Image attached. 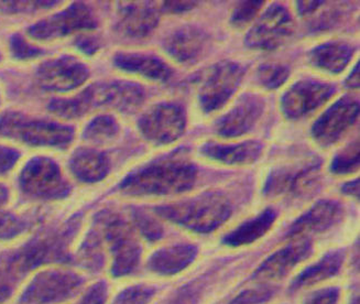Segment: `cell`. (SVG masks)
Returning <instances> with one entry per match:
<instances>
[{
	"mask_svg": "<svg viewBox=\"0 0 360 304\" xmlns=\"http://www.w3.org/2000/svg\"><path fill=\"white\" fill-rule=\"evenodd\" d=\"M58 4V1H0V11L8 15L38 13Z\"/></svg>",
	"mask_w": 360,
	"mask_h": 304,
	"instance_id": "f35d334b",
	"label": "cell"
},
{
	"mask_svg": "<svg viewBox=\"0 0 360 304\" xmlns=\"http://www.w3.org/2000/svg\"><path fill=\"white\" fill-rule=\"evenodd\" d=\"M221 268H213L210 272H204L192 281L179 288L167 304H200L207 297L214 286L217 284L221 277Z\"/></svg>",
	"mask_w": 360,
	"mask_h": 304,
	"instance_id": "f546056e",
	"label": "cell"
},
{
	"mask_svg": "<svg viewBox=\"0 0 360 304\" xmlns=\"http://www.w3.org/2000/svg\"><path fill=\"white\" fill-rule=\"evenodd\" d=\"M11 49L13 56L18 60H29L38 58L42 54V51L32 44H29L25 38L19 34H13L11 40Z\"/></svg>",
	"mask_w": 360,
	"mask_h": 304,
	"instance_id": "60d3db41",
	"label": "cell"
},
{
	"mask_svg": "<svg viewBox=\"0 0 360 304\" xmlns=\"http://www.w3.org/2000/svg\"><path fill=\"white\" fill-rule=\"evenodd\" d=\"M278 213L274 208H266L264 212L240 224L231 233L224 236L221 243L225 246H248L250 243L259 241L271 229L277 221Z\"/></svg>",
	"mask_w": 360,
	"mask_h": 304,
	"instance_id": "4316f807",
	"label": "cell"
},
{
	"mask_svg": "<svg viewBox=\"0 0 360 304\" xmlns=\"http://www.w3.org/2000/svg\"><path fill=\"white\" fill-rule=\"evenodd\" d=\"M117 29L124 37L143 39L157 29L160 21L159 9L149 3L120 4Z\"/></svg>",
	"mask_w": 360,
	"mask_h": 304,
	"instance_id": "44dd1931",
	"label": "cell"
},
{
	"mask_svg": "<svg viewBox=\"0 0 360 304\" xmlns=\"http://www.w3.org/2000/svg\"><path fill=\"white\" fill-rule=\"evenodd\" d=\"M155 213L193 233L211 234L229 221L233 206L223 193L207 191L188 200L157 206Z\"/></svg>",
	"mask_w": 360,
	"mask_h": 304,
	"instance_id": "277c9868",
	"label": "cell"
},
{
	"mask_svg": "<svg viewBox=\"0 0 360 304\" xmlns=\"http://www.w3.org/2000/svg\"><path fill=\"white\" fill-rule=\"evenodd\" d=\"M20 279L0 265V304L7 303L15 294Z\"/></svg>",
	"mask_w": 360,
	"mask_h": 304,
	"instance_id": "ab89813d",
	"label": "cell"
},
{
	"mask_svg": "<svg viewBox=\"0 0 360 304\" xmlns=\"http://www.w3.org/2000/svg\"><path fill=\"white\" fill-rule=\"evenodd\" d=\"M72 173L84 183H96L104 180L110 173V160L103 152L95 149L77 150L70 161Z\"/></svg>",
	"mask_w": 360,
	"mask_h": 304,
	"instance_id": "83f0119b",
	"label": "cell"
},
{
	"mask_svg": "<svg viewBox=\"0 0 360 304\" xmlns=\"http://www.w3.org/2000/svg\"><path fill=\"white\" fill-rule=\"evenodd\" d=\"M345 259L346 253L344 249H335L325 253L320 260H317L297 274V278L290 284V293H297L301 290L338 276L344 266Z\"/></svg>",
	"mask_w": 360,
	"mask_h": 304,
	"instance_id": "d4e9b609",
	"label": "cell"
},
{
	"mask_svg": "<svg viewBox=\"0 0 360 304\" xmlns=\"http://www.w3.org/2000/svg\"><path fill=\"white\" fill-rule=\"evenodd\" d=\"M73 261L89 274H99L106 265L105 243L95 226L86 234L73 256Z\"/></svg>",
	"mask_w": 360,
	"mask_h": 304,
	"instance_id": "f1b7e54d",
	"label": "cell"
},
{
	"mask_svg": "<svg viewBox=\"0 0 360 304\" xmlns=\"http://www.w3.org/2000/svg\"><path fill=\"white\" fill-rule=\"evenodd\" d=\"M244 66L221 61L208 70L198 87V103L205 113L217 112L236 94L244 79Z\"/></svg>",
	"mask_w": 360,
	"mask_h": 304,
	"instance_id": "8fae6325",
	"label": "cell"
},
{
	"mask_svg": "<svg viewBox=\"0 0 360 304\" xmlns=\"http://www.w3.org/2000/svg\"><path fill=\"white\" fill-rule=\"evenodd\" d=\"M346 85L349 89H359V63L356 64L353 72L348 76L347 80H346Z\"/></svg>",
	"mask_w": 360,
	"mask_h": 304,
	"instance_id": "681fc988",
	"label": "cell"
},
{
	"mask_svg": "<svg viewBox=\"0 0 360 304\" xmlns=\"http://www.w3.org/2000/svg\"><path fill=\"white\" fill-rule=\"evenodd\" d=\"M21 191L33 200H62L69 196L71 186L61 169L49 158H33L19 175Z\"/></svg>",
	"mask_w": 360,
	"mask_h": 304,
	"instance_id": "9c48e42d",
	"label": "cell"
},
{
	"mask_svg": "<svg viewBox=\"0 0 360 304\" xmlns=\"http://www.w3.org/2000/svg\"><path fill=\"white\" fill-rule=\"evenodd\" d=\"M8 198H9V193H8L7 189L0 184V208L7 204Z\"/></svg>",
	"mask_w": 360,
	"mask_h": 304,
	"instance_id": "f907efd6",
	"label": "cell"
},
{
	"mask_svg": "<svg viewBox=\"0 0 360 304\" xmlns=\"http://www.w3.org/2000/svg\"><path fill=\"white\" fill-rule=\"evenodd\" d=\"M85 278L69 269L38 272L25 288L18 304H61L73 299L85 286Z\"/></svg>",
	"mask_w": 360,
	"mask_h": 304,
	"instance_id": "52a82bcc",
	"label": "cell"
},
{
	"mask_svg": "<svg viewBox=\"0 0 360 304\" xmlns=\"http://www.w3.org/2000/svg\"><path fill=\"white\" fill-rule=\"evenodd\" d=\"M313 253L312 241L299 239L270 255L251 274V281H271L288 276Z\"/></svg>",
	"mask_w": 360,
	"mask_h": 304,
	"instance_id": "ac0fdd59",
	"label": "cell"
},
{
	"mask_svg": "<svg viewBox=\"0 0 360 304\" xmlns=\"http://www.w3.org/2000/svg\"><path fill=\"white\" fill-rule=\"evenodd\" d=\"M295 32V21L283 6L268 8L247 33L245 44L251 50L272 51L287 44Z\"/></svg>",
	"mask_w": 360,
	"mask_h": 304,
	"instance_id": "7c38bea8",
	"label": "cell"
},
{
	"mask_svg": "<svg viewBox=\"0 0 360 304\" xmlns=\"http://www.w3.org/2000/svg\"><path fill=\"white\" fill-rule=\"evenodd\" d=\"M131 217L136 229L146 241L155 243L162 239L165 234L162 226L155 217L146 213L145 210H132Z\"/></svg>",
	"mask_w": 360,
	"mask_h": 304,
	"instance_id": "836d02e7",
	"label": "cell"
},
{
	"mask_svg": "<svg viewBox=\"0 0 360 304\" xmlns=\"http://www.w3.org/2000/svg\"><path fill=\"white\" fill-rule=\"evenodd\" d=\"M198 180L193 163L181 156L161 158L128 175L120 185L132 198L165 196L191 190Z\"/></svg>",
	"mask_w": 360,
	"mask_h": 304,
	"instance_id": "6da1fadb",
	"label": "cell"
},
{
	"mask_svg": "<svg viewBox=\"0 0 360 304\" xmlns=\"http://www.w3.org/2000/svg\"><path fill=\"white\" fill-rule=\"evenodd\" d=\"M198 248L192 243H176L158 249L148 259L149 272L171 277L184 272L198 258Z\"/></svg>",
	"mask_w": 360,
	"mask_h": 304,
	"instance_id": "603a6c76",
	"label": "cell"
},
{
	"mask_svg": "<svg viewBox=\"0 0 360 304\" xmlns=\"http://www.w3.org/2000/svg\"><path fill=\"white\" fill-rule=\"evenodd\" d=\"M211 44L210 36L203 29L195 25H182L165 38L163 48L175 62L190 66L205 58Z\"/></svg>",
	"mask_w": 360,
	"mask_h": 304,
	"instance_id": "e0dca14e",
	"label": "cell"
},
{
	"mask_svg": "<svg viewBox=\"0 0 360 304\" xmlns=\"http://www.w3.org/2000/svg\"><path fill=\"white\" fill-rule=\"evenodd\" d=\"M279 292L277 286H262L244 290L231 299L229 304H266Z\"/></svg>",
	"mask_w": 360,
	"mask_h": 304,
	"instance_id": "8d00e7d4",
	"label": "cell"
},
{
	"mask_svg": "<svg viewBox=\"0 0 360 304\" xmlns=\"http://www.w3.org/2000/svg\"><path fill=\"white\" fill-rule=\"evenodd\" d=\"M0 136L31 147H69L74 139L71 127L46 120H32L17 113H8L0 120Z\"/></svg>",
	"mask_w": 360,
	"mask_h": 304,
	"instance_id": "8992f818",
	"label": "cell"
},
{
	"mask_svg": "<svg viewBox=\"0 0 360 304\" xmlns=\"http://www.w3.org/2000/svg\"><path fill=\"white\" fill-rule=\"evenodd\" d=\"M19 157L20 153L13 148L0 146V175L11 172L18 163Z\"/></svg>",
	"mask_w": 360,
	"mask_h": 304,
	"instance_id": "ee69618b",
	"label": "cell"
},
{
	"mask_svg": "<svg viewBox=\"0 0 360 304\" xmlns=\"http://www.w3.org/2000/svg\"><path fill=\"white\" fill-rule=\"evenodd\" d=\"M330 172L346 175L359 169V140H355L335 156L330 163Z\"/></svg>",
	"mask_w": 360,
	"mask_h": 304,
	"instance_id": "1f68e13d",
	"label": "cell"
},
{
	"mask_svg": "<svg viewBox=\"0 0 360 304\" xmlns=\"http://www.w3.org/2000/svg\"><path fill=\"white\" fill-rule=\"evenodd\" d=\"M355 48L344 41H330L315 46L309 53L313 68L330 74H340L352 61Z\"/></svg>",
	"mask_w": 360,
	"mask_h": 304,
	"instance_id": "484cf974",
	"label": "cell"
},
{
	"mask_svg": "<svg viewBox=\"0 0 360 304\" xmlns=\"http://www.w3.org/2000/svg\"><path fill=\"white\" fill-rule=\"evenodd\" d=\"M108 298V286L105 281H98L89 286L77 304H105Z\"/></svg>",
	"mask_w": 360,
	"mask_h": 304,
	"instance_id": "b9f144b4",
	"label": "cell"
},
{
	"mask_svg": "<svg viewBox=\"0 0 360 304\" xmlns=\"http://www.w3.org/2000/svg\"><path fill=\"white\" fill-rule=\"evenodd\" d=\"M321 167L322 161L312 157L276 167L266 177L262 193L269 198L307 196L320 183Z\"/></svg>",
	"mask_w": 360,
	"mask_h": 304,
	"instance_id": "ba28073f",
	"label": "cell"
},
{
	"mask_svg": "<svg viewBox=\"0 0 360 304\" xmlns=\"http://www.w3.org/2000/svg\"><path fill=\"white\" fill-rule=\"evenodd\" d=\"M340 190L345 196H352V198L358 200L359 198V179H355V180L345 183L340 188Z\"/></svg>",
	"mask_w": 360,
	"mask_h": 304,
	"instance_id": "c3c4849f",
	"label": "cell"
},
{
	"mask_svg": "<svg viewBox=\"0 0 360 304\" xmlns=\"http://www.w3.org/2000/svg\"><path fill=\"white\" fill-rule=\"evenodd\" d=\"M120 132V125L110 115H99L91 120L84 129L83 137L94 145H104L112 141Z\"/></svg>",
	"mask_w": 360,
	"mask_h": 304,
	"instance_id": "4dcf8cb0",
	"label": "cell"
},
{
	"mask_svg": "<svg viewBox=\"0 0 360 304\" xmlns=\"http://www.w3.org/2000/svg\"><path fill=\"white\" fill-rule=\"evenodd\" d=\"M94 226L112 255L110 274L114 278L135 274L141 262L142 248L134 227L112 212L99 213Z\"/></svg>",
	"mask_w": 360,
	"mask_h": 304,
	"instance_id": "5b68a950",
	"label": "cell"
},
{
	"mask_svg": "<svg viewBox=\"0 0 360 304\" xmlns=\"http://www.w3.org/2000/svg\"><path fill=\"white\" fill-rule=\"evenodd\" d=\"M146 93L138 84L112 81L95 84L71 99H54L50 112L63 120H77L97 108L112 109L122 114L137 112L145 103Z\"/></svg>",
	"mask_w": 360,
	"mask_h": 304,
	"instance_id": "7a4b0ae2",
	"label": "cell"
},
{
	"mask_svg": "<svg viewBox=\"0 0 360 304\" xmlns=\"http://www.w3.org/2000/svg\"><path fill=\"white\" fill-rule=\"evenodd\" d=\"M200 153L207 159L226 165H250L257 163L264 155V145L258 140L219 144L205 142L200 147Z\"/></svg>",
	"mask_w": 360,
	"mask_h": 304,
	"instance_id": "7402d4cb",
	"label": "cell"
},
{
	"mask_svg": "<svg viewBox=\"0 0 360 304\" xmlns=\"http://www.w3.org/2000/svg\"><path fill=\"white\" fill-rule=\"evenodd\" d=\"M94 13L84 4H73L65 11L40 20L27 30L33 40L52 41L65 38L74 33L94 30L97 28Z\"/></svg>",
	"mask_w": 360,
	"mask_h": 304,
	"instance_id": "4fadbf2b",
	"label": "cell"
},
{
	"mask_svg": "<svg viewBox=\"0 0 360 304\" xmlns=\"http://www.w3.org/2000/svg\"><path fill=\"white\" fill-rule=\"evenodd\" d=\"M77 46L85 54H94L99 50V42L93 37H82L77 41Z\"/></svg>",
	"mask_w": 360,
	"mask_h": 304,
	"instance_id": "7dc6e473",
	"label": "cell"
},
{
	"mask_svg": "<svg viewBox=\"0 0 360 304\" xmlns=\"http://www.w3.org/2000/svg\"><path fill=\"white\" fill-rule=\"evenodd\" d=\"M345 210L338 201L323 200L297 218L287 232V239H295L309 234L330 231L342 222Z\"/></svg>",
	"mask_w": 360,
	"mask_h": 304,
	"instance_id": "ffe728a7",
	"label": "cell"
},
{
	"mask_svg": "<svg viewBox=\"0 0 360 304\" xmlns=\"http://www.w3.org/2000/svg\"><path fill=\"white\" fill-rule=\"evenodd\" d=\"M158 289L148 284H134L117 294L112 304H149Z\"/></svg>",
	"mask_w": 360,
	"mask_h": 304,
	"instance_id": "e575fe53",
	"label": "cell"
},
{
	"mask_svg": "<svg viewBox=\"0 0 360 304\" xmlns=\"http://www.w3.org/2000/svg\"><path fill=\"white\" fill-rule=\"evenodd\" d=\"M290 69L279 63L262 64L257 71V80L264 89L274 91L288 81Z\"/></svg>",
	"mask_w": 360,
	"mask_h": 304,
	"instance_id": "d6a6232c",
	"label": "cell"
},
{
	"mask_svg": "<svg viewBox=\"0 0 360 304\" xmlns=\"http://www.w3.org/2000/svg\"><path fill=\"white\" fill-rule=\"evenodd\" d=\"M349 304H359V296L357 293L354 294L353 298L350 300Z\"/></svg>",
	"mask_w": 360,
	"mask_h": 304,
	"instance_id": "816d5d0a",
	"label": "cell"
},
{
	"mask_svg": "<svg viewBox=\"0 0 360 304\" xmlns=\"http://www.w3.org/2000/svg\"><path fill=\"white\" fill-rule=\"evenodd\" d=\"M77 231V224L71 222L56 231L41 234L17 251L5 255L0 265L21 280L41 267L69 264L73 261L70 246Z\"/></svg>",
	"mask_w": 360,
	"mask_h": 304,
	"instance_id": "3957f363",
	"label": "cell"
},
{
	"mask_svg": "<svg viewBox=\"0 0 360 304\" xmlns=\"http://www.w3.org/2000/svg\"><path fill=\"white\" fill-rule=\"evenodd\" d=\"M340 298V288L328 286V288L317 290L312 294H309L303 304H338Z\"/></svg>",
	"mask_w": 360,
	"mask_h": 304,
	"instance_id": "7bdbcfd3",
	"label": "cell"
},
{
	"mask_svg": "<svg viewBox=\"0 0 360 304\" xmlns=\"http://www.w3.org/2000/svg\"><path fill=\"white\" fill-rule=\"evenodd\" d=\"M186 109L176 103H160L150 107L138 120L142 137L155 146H167L180 139L186 132Z\"/></svg>",
	"mask_w": 360,
	"mask_h": 304,
	"instance_id": "30bf717a",
	"label": "cell"
},
{
	"mask_svg": "<svg viewBox=\"0 0 360 304\" xmlns=\"http://www.w3.org/2000/svg\"><path fill=\"white\" fill-rule=\"evenodd\" d=\"M266 110V101L257 94H246L215 125L216 134L223 138H237L248 134Z\"/></svg>",
	"mask_w": 360,
	"mask_h": 304,
	"instance_id": "d6986e66",
	"label": "cell"
},
{
	"mask_svg": "<svg viewBox=\"0 0 360 304\" xmlns=\"http://www.w3.org/2000/svg\"><path fill=\"white\" fill-rule=\"evenodd\" d=\"M196 6V1H165L161 3L160 9L167 13H181L192 11Z\"/></svg>",
	"mask_w": 360,
	"mask_h": 304,
	"instance_id": "f6af8a7d",
	"label": "cell"
},
{
	"mask_svg": "<svg viewBox=\"0 0 360 304\" xmlns=\"http://www.w3.org/2000/svg\"><path fill=\"white\" fill-rule=\"evenodd\" d=\"M324 4L325 1H297L295 7L300 17L311 18L313 15L320 11Z\"/></svg>",
	"mask_w": 360,
	"mask_h": 304,
	"instance_id": "bcb514c9",
	"label": "cell"
},
{
	"mask_svg": "<svg viewBox=\"0 0 360 304\" xmlns=\"http://www.w3.org/2000/svg\"><path fill=\"white\" fill-rule=\"evenodd\" d=\"M114 64L116 68L126 72L142 76L149 81L165 83L172 77V69L162 58L153 54L139 52H120L115 54Z\"/></svg>",
	"mask_w": 360,
	"mask_h": 304,
	"instance_id": "cb8c5ba5",
	"label": "cell"
},
{
	"mask_svg": "<svg viewBox=\"0 0 360 304\" xmlns=\"http://www.w3.org/2000/svg\"><path fill=\"white\" fill-rule=\"evenodd\" d=\"M359 117V101L344 96L328 107L312 126L311 134L317 145L323 148L334 146L342 139Z\"/></svg>",
	"mask_w": 360,
	"mask_h": 304,
	"instance_id": "5bb4252c",
	"label": "cell"
},
{
	"mask_svg": "<svg viewBox=\"0 0 360 304\" xmlns=\"http://www.w3.org/2000/svg\"><path fill=\"white\" fill-rule=\"evenodd\" d=\"M332 84L305 79L293 84L282 96L281 112L287 120H299L316 112L334 96Z\"/></svg>",
	"mask_w": 360,
	"mask_h": 304,
	"instance_id": "9a60e30c",
	"label": "cell"
},
{
	"mask_svg": "<svg viewBox=\"0 0 360 304\" xmlns=\"http://www.w3.org/2000/svg\"><path fill=\"white\" fill-rule=\"evenodd\" d=\"M89 76L85 64L73 56H64L41 64L37 70L36 80L44 91L65 93L82 87Z\"/></svg>",
	"mask_w": 360,
	"mask_h": 304,
	"instance_id": "2e32d148",
	"label": "cell"
},
{
	"mask_svg": "<svg viewBox=\"0 0 360 304\" xmlns=\"http://www.w3.org/2000/svg\"><path fill=\"white\" fill-rule=\"evenodd\" d=\"M30 226L27 218L0 210V241H13L26 233Z\"/></svg>",
	"mask_w": 360,
	"mask_h": 304,
	"instance_id": "d590c367",
	"label": "cell"
},
{
	"mask_svg": "<svg viewBox=\"0 0 360 304\" xmlns=\"http://www.w3.org/2000/svg\"><path fill=\"white\" fill-rule=\"evenodd\" d=\"M264 6V1H241L237 4L231 15V25L235 28H244L256 18Z\"/></svg>",
	"mask_w": 360,
	"mask_h": 304,
	"instance_id": "74e56055",
	"label": "cell"
}]
</instances>
